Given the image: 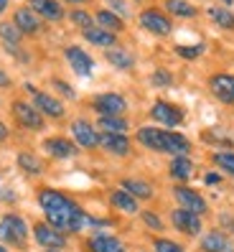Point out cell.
<instances>
[{
	"mask_svg": "<svg viewBox=\"0 0 234 252\" xmlns=\"http://www.w3.org/2000/svg\"><path fill=\"white\" fill-rule=\"evenodd\" d=\"M21 36L23 33H21V28L16 23H0V38L8 43L10 51H16V43L21 41Z\"/></svg>",
	"mask_w": 234,
	"mask_h": 252,
	"instance_id": "cell-27",
	"label": "cell"
},
{
	"mask_svg": "<svg viewBox=\"0 0 234 252\" xmlns=\"http://www.w3.org/2000/svg\"><path fill=\"white\" fill-rule=\"evenodd\" d=\"M176 199H178V204H181V209H188V212H194V214H204L206 212V201H204L196 191H191V189H186V186H178L176 189Z\"/></svg>",
	"mask_w": 234,
	"mask_h": 252,
	"instance_id": "cell-11",
	"label": "cell"
},
{
	"mask_svg": "<svg viewBox=\"0 0 234 252\" xmlns=\"http://www.w3.org/2000/svg\"><path fill=\"white\" fill-rule=\"evenodd\" d=\"M209 18L219 28H234V13L227 8H209Z\"/></svg>",
	"mask_w": 234,
	"mask_h": 252,
	"instance_id": "cell-30",
	"label": "cell"
},
{
	"mask_svg": "<svg viewBox=\"0 0 234 252\" xmlns=\"http://www.w3.org/2000/svg\"><path fill=\"white\" fill-rule=\"evenodd\" d=\"M13 115H16V120L23 127H28V130H41L43 127V117H41V112L33 105H26V102H13Z\"/></svg>",
	"mask_w": 234,
	"mask_h": 252,
	"instance_id": "cell-3",
	"label": "cell"
},
{
	"mask_svg": "<svg viewBox=\"0 0 234 252\" xmlns=\"http://www.w3.org/2000/svg\"><path fill=\"white\" fill-rule=\"evenodd\" d=\"M0 252H8V250H3V247H0Z\"/></svg>",
	"mask_w": 234,
	"mask_h": 252,
	"instance_id": "cell-46",
	"label": "cell"
},
{
	"mask_svg": "<svg viewBox=\"0 0 234 252\" xmlns=\"http://www.w3.org/2000/svg\"><path fill=\"white\" fill-rule=\"evenodd\" d=\"M99 145L105 148V151L115 153V156H127L130 153V140L120 132H105V135L99 138Z\"/></svg>",
	"mask_w": 234,
	"mask_h": 252,
	"instance_id": "cell-15",
	"label": "cell"
},
{
	"mask_svg": "<svg viewBox=\"0 0 234 252\" xmlns=\"http://www.w3.org/2000/svg\"><path fill=\"white\" fill-rule=\"evenodd\" d=\"M201 250L204 252H232L229 250V240H227L222 232H209L201 240Z\"/></svg>",
	"mask_w": 234,
	"mask_h": 252,
	"instance_id": "cell-22",
	"label": "cell"
},
{
	"mask_svg": "<svg viewBox=\"0 0 234 252\" xmlns=\"http://www.w3.org/2000/svg\"><path fill=\"white\" fill-rule=\"evenodd\" d=\"M43 148H46L54 158H69V156L77 153L74 143H69V140H64V138H49L46 143H43Z\"/></svg>",
	"mask_w": 234,
	"mask_h": 252,
	"instance_id": "cell-20",
	"label": "cell"
},
{
	"mask_svg": "<svg viewBox=\"0 0 234 252\" xmlns=\"http://www.w3.org/2000/svg\"><path fill=\"white\" fill-rule=\"evenodd\" d=\"M140 26L148 28L150 33H158V36L171 33V21L163 16V13H158V10H145V13H140Z\"/></svg>",
	"mask_w": 234,
	"mask_h": 252,
	"instance_id": "cell-10",
	"label": "cell"
},
{
	"mask_svg": "<svg viewBox=\"0 0 234 252\" xmlns=\"http://www.w3.org/2000/svg\"><path fill=\"white\" fill-rule=\"evenodd\" d=\"M150 115H153V120L163 123L166 127H176V125H181V120H183V112L178 107L168 105V102H155Z\"/></svg>",
	"mask_w": 234,
	"mask_h": 252,
	"instance_id": "cell-7",
	"label": "cell"
},
{
	"mask_svg": "<svg viewBox=\"0 0 234 252\" xmlns=\"http://www.w3.org/2000/svg\"><path fill=\"white\" fill-rule=\"evenodd\" d=\"M56 87H58V92H64L66 97H74V92H71V90H69V87H66L64 82H56Z\"/></svg>",
	"mask_w": 234,
	"mask_h": 252,
	"instance_id": "cell-39",
	"label": "cell"
},
{
	"mask_svg": "<svg viewBox=\"0 0 234 252\" xmlns=\"http://www.w3.org/2000/svg\"><path fill=\"white\" fill-rule=\"evenodd\" d=\"M209 87L224 105H234V77L232 74H216V77H211Z\"/></svg>",
	"mask_w": 234,
	"mask_h": 252,
	"instance_id": "cell-8",
	"label": "cell"
},
{
	"mask_svg": "<svg viewBox=\"0 0 234 252\" xmlns=\"http://www.w3.org/2000/svg\"><path fill=\"white\" fill-rule=\"evenodd\" d=\"M8 84H10L8 74H5V71H0V87H8Z\"/></svg>",
	"mask_w": 234,
	"mask_h": 252,
	"instance_id": "cell-41",
	"label": "cell"
},
{
	"mask_svg": "<svg viewBox=\"0 0 234 252\" xmlns=\"http://www.w3.org/2000/svg\"><path fill=\"white\" fill-rule=\"evenodd\" d=\"M171 221H173V227L178 229V232H186V234H199V232H201V219H199V214L188 212V209H176V212L171 214Z\"/></svg>",
	"mask_w": 234,
	"mask_h": 252,
	"instance_id": "cell-6",
	"label": "cell"
},
{
	"mask_svg": "<svg viewBox=\"0 0 234 252\" xmlns=\"http://www.w3.org/2000/svg\"><path fill=\"white\" fill-rule=\"evenodd\" d=\"M97 23H99V28H105V31H112V33H117V31H122V21L115 16V13H110V10H99L97 13Z\"/></svg>",
	"mask_w": 234,
	"mask_h": 252,
	"instance_id": "cell-28",
	"label": "cell"
},
{
	"mask_svg": "<svg viewBox=\"0 0 234 252\" xmlns=\"http://www.w3.org/2000/svg\"><path fill=\"white\" fill-rule=\"evenodd\" d=\"M13 23L21 28V33H31V36H33V33L41 31V21H38V16H36L31 8H18Z\"/></svg>",
	"mask_w": 234,
	"mask_h": 252,
	"instance_id": "cell-13",
	"label": "cell"
},
{
	"mask_svg": "<svg viewBox=\"0 0 234 252\" xmlns=\"http://www.w3.org/2000/svg\"><path fill=\"white\" fill-rule=\"evenodd\" d=\"M18 166H21L23 171H28V173H41V171H43L41 160H38L36 156H31V153H23V156H18Z\"/></svg>",
	"mask_w": 234,
	"mask_h": 252,
	"instance_id": "cell-32",
	"label": "cell"
},
{
	"mask_svg": "<svg viewBox=\"0 0 234 252\" xmlns=\"http://www.w3.org/2000/svg\"><path fill=\"white\" fill-rule=\"evenodd\" d=\"M66 62H69L71 69L79 74V77H89L92 66H94V62L89 59V54L82 51L79 46H69V49H66Z\"/></svg>",
	"mask_w": 234,
	"mask_h": 252,
	"instance_id": "cell-9",
	"label": "cell"
},
{
	"mask_svg": "<svg viewBox=\"0 0 234 252\" xmlns=\"http://www.w3.org/2000/svg\"><path fill=\"white\" fill-rule=\"evenodd\" d=\"M5 138H8V127L0 123V140H5Z\"/></svg>",
	"mask_w": 234,
	"mask_h": 252,
	"instance_id": "cell-42",
	"label": "cell"
},
{
	"mask_svg": "<svg viewBox=\"0 0 234 252\" xmlns=\"http://www.w3.org/2000/svg\"><path fill=\"white\" fill-rule=\"evenodd\" d=\"M206 184H219V176L216 173H209L206 176Z\"/></svg>",
	"mask_w": 234,
	"mask_h": 252,
	"instance_id": "cell-43",
	"label": "cell"
},
{
	"mask_svg": "<svg viewBox=\"0 0 234 252\" xmlns=\"http://www.w3.org/2000/svg\"><path fill=\"white\" fill-rule=\"evenodd\" d=\"M110 201H112V206H117L120 212H127V214H135V212H138V201H135V196H130L125 189L112 191Z\"/></svg>",
	"mask_w": 234,
	"mask_h": 252,
	"instance_id": "cell-23",
	"label": "cell"
},
{
	"mask_svg": "<svg viewBox=\"0 0 234 252\" xmlns=\"http://www.w3.org/2000/svg\"><path fill=\"white\" fill-rule=\"evenodd\" d=\"M191 151V143L178 132H168L163 130V153H173V156H186Z\"/></svg>",
	"mask_w": 234,
	"mask_h": 252,
	"instance_id": "cell-17",
	"label": "cell"
},
{
	"mask_svg": "<svg viewBox=\"0 0 234 252\" xmlns=\"http://www.w3.org/2000/svg\"><path fill=\"white\" fill-rule=\"evenodd\" d=\"M84 38L94 43V46H115L117 38L112 31H105V28H99V26H92V28H87L84 31Z\"/></svg>",
	"mask_w": 234,
	"mask_h": 252,
	"instance_id": "cell-21",
	"label": "cell"
},
{
	"mask_svg": "<svg viewBox=\"0 0 234 252\" xmlns=\"http://www.w3.org/2000/svg\"><path fill=\"white\" fill-rule=\"evenodd\" d=\"M94 110L99 115H122L127 110V102L120 94H99L94 99Z\"/></svg>",
	"mask_w": 234,
	"mask_h": 252,
	"instance_id": "cell-12",
	"label": "cell"
},
{
	"mask_svg": "<svg viewBox=\"0 0 234 252\" xmlns=\"http://www.w3.org/2000/svg\"><path fill=\"white\" fill-rule=\"evenodd\" d=\"M178 51V56H183V59H196L201 51H204V46H194V49H186V46H178L176 49Z\"/></svg>",
	"mask_w": 234,
	"mask_h": 252,
	"instance_id": "cell-37",
	"label": "cell"
},
{
	"mask_svg": "<svg viewBox=\"0 0 234 252\" xmlns=\"http://www.w3.org/2000/svg\"><path fill=\"white\" fill-rule=\"evenodd\" d=\"M71 132H74V138L82 148H94L99 145V135L94 132V127L89 123H84V120H77L74 125H71Z\"/></svg>",
	"mask_w": 234,
	"mask_h": 252,
	"instance_id": "cell-16",
	"label": "cell"
},
{
	"mask_svg": "<svg viewBox=\"0 0 234 252\" xmlns=\"http://www.w3.org/2000/svg\"><path fill=\"white\" fill-rule=\"evenodd\" d=\"M38 201L43 206V214H46L49 224L56 227L58 232H79L87 224H92V219L79 209V204H74L69 196L58 194V191H51V189L41 191Z\"/></svg>",
	"mask_w": 234,
	"mask_h": 252,
	"instance_id": "cell-1",
	"label": "cell"
},
{
	"mask_svg": "<svg viewBox=\"0 0 234 252\" xmlns=\"http://www.w3.org/2000/svg\"><path fill=\"white\" fill-rule=\"evenodd\" d=\"M191 173H194V163L188 160L186 156H176L173 158V163H171V176L173 179L186 181V179H191Z\"/></svg>",
	"mask_w": 234,
	"mask_h": 252,
	"instance_id": "cell-24",
	"label": "cell"
},
{
	"mask_svg": "<svg viewBox=\"0 0 234 252\" xmlns=\"http://www.w3.org/2000/svg\"><path fill=\"white\" fill-rule=\"evenodd\" d=\"M214 163H216V166H222L227 173L234 176V153H216L214 156Z\"/></svg>",
	"mask_w": 234,
	"mask_h": 252,
	"instance_id": "cell-33",
	"label": "cell"
},
{
	"mask_svg": "<svg viewBox=\"0 0 234 252\" xmlns=\"http://www.w3.org/2000/svg\"><path fill=\"white\" fill-rule=\"evenodd\" d=\"M143 219H145V224H148V227H153V229H163V224H160V219H158L155 214L145 212V214H143Z\"/></svg>",
	"mask_w": 234,
	"mask_h": 252,
	"instance_id": "cell-38",
	"label": "cell"
},
{
	"mask_svg": "<svg viewBox=\"0 0 234 252\" xmlns=\"http://www.w3.org/2000/svg\"><path fill=\"white\" fill-rule=\"evenodd\" d=\"M107 62L112 64V66H117V69H130L133 66V56H130L127 51H122V49H110L107 51Z\"/></svg>",
	"mask_w": 234,
	"mask_h": 252,
	"instance_id": "cell-31",
	"label": "cell"
},
{
	"mask_svg": "<svg viewBox=\"0 0 234 252\" xmlns=\"http://www.w3.org/2000/svg\"><path fill=\"white\" fill-rule=\"evenodd\" d=\"M66 3H84V0H66Z\"/></svg>",
	"mask_w": 234,
	"mask_h": 252,
	"instance_id": "cell-45",
	"label": "cell"
},
{
	"mask_svg": "<svg viewBox=\"0 0 234 252\" xmlns=\"http://www.w3.org/2000/svg\"><path fill=\"white\" fill-rule=\"evenodd\" d=\"M49 252H56V250H49Z\"/></svg>",
	"mask_w": 234,
	"mask_h": 252,
	"instance_id": "cell-47",
	"label": "cell"
},
{
	"mask_svg": "<svg viewBox=\"0 0 234 252\" xmlns=\"http://www.w3.org/2000/svg\"><path fill=\"white\" fill-rule=\"evenodd\" d=\"M155 252H183V250L171 240H155Z\"/></svg>",
	"mask_w": 234,
	"mask_h": 252,
	"instance_id": "cell-35",
	"label": "cell"
},
{
	"mask_svg": "<svg viewBox=\"0 0 234 252\" xmlns=\"http://www.w3.org/2000/svg\"><path fill=\"white\" fill-rule=\"evenodd\" d=\"M138 140L145 148H150V151L163 153V130H158V127H140L138 130Z\"/></svg>",
	"mask_w": 234,
	"mask_h": 252,
	"instance_id": "cell-18",
	"label": "cell"
},
{
	"mask_svg": "<svg viewBox=\"0 0 234 252\" xmlns=\"http://www.w3.org/2000/svg\"><path fill=\"white\" fill-rule=\"evenodd\" d=\"M31 3V10L36 16H43L49 21H61L64 18V8L56 3V0H28Z\"/></svg>",
	"mask_w": 234,
	"mask_h": 252,
	"instance_id": "cell-14",
	"label": "cell"
},
{
	"mask_svg": "<svg viewBox=\"0 0 234 252\" xmlns=\"http://www.w3.org/2000/svg\"><path fill=\"white\" fill-rule=\"evenodd\" d=\"M89 250L92 252H125V245L110 234H97L89 240Z\"/></svg>",
	"mask_w": 234,
	"mask_h": 252,
	"instance_id": "cell-19",
	"label": "cell"
},
{
	"mask_svg": "<svg viewBox=\"0 0 234 252\" xmlns=\"http://www.w3.org/2000/svg\"><path fill=\"white\" fill-rule=\"evenodd\" d=\"M110 3H112V8H115V10L125 13V3H122V0H110Z\"/></svg>",
	"mask_w": 234,
	"mask_h": 252,
	"instance_id": "cell-40",
	"label": "cell"
},
{
	"mask_svg": "<svg viewBox=\"0 0 234 252\" xmlns=\"http://www.w3.org/2000/svg\"><path fill=\"white\" fill-rule=\"evenodd\" d=\"M26 237H28V229H26V221L16 214H8L0 219V240L13 245V247H23L26 245Z\"/></svg>",
	"mask_w": 234,
	"mask_h": 252,
	"instance_id": "cell-2",
	"label": "cell"
},
{
	"mask_svg": "<svg viewBox=\"0 0 234 252\" xmlns=\"http://www.w3.org/2000/svg\"><path fill=\"white\" fill-rule=\"evenodd\" d=\"M71 21H74L77 26H82L84 31H87V28H92V16H89V13H84V10H74V13H71Z\"/></svg>",
	"mask_w": 234,
	"mask_h": 252,
	"instance_id": "cell-34",
	"label": "cell"
},
{
	"mask_svg": "<svg viewBox=\"0 0 234 252\" xmlns=\"http://www.w3.org/2000/svg\"><path fill=\"white\" fill-rule=\"evenodd\" d=\"M26 90L33 94V107H36L38 112L49 115V117H61V115H64V107H61V102H58V99L43 94V92H36L31 84H26Z\"/></svg>",
	"mask_w": 234,
	"mask_h": 252,
	"instance_id": "cell-5",
	"label": "cell"
},
{
	"mask_svg": "<svg viewBox=\"0 0 234 252\" xmlns=\"http://www.w3.org/2000/svg\"><path fill=\"white\" fill-rule=\"evenodd\" d=\"M166 8L173 13V16H181V18H194L196 16V8L186 0H166Z\"/></svg>",
	"mask_w": 234,
	"mask_h": 252,
	"instance_id": "cell-29",
	"label": "cell"
},
{
	"mask_svg": "<svg viewBox=\"0 0 234 252\" xmlns=\"http://www.w3.org/2000/svg\"><path fill=\"white\" fill-rule=\"evenodd\" d=\"M5 8H8V0H0V13H3Z\"/></svg>",
	"mask_w": 234,
	"mask_h": 252,
	"instance_id": "cell-44",
	"label": "cell"
},
{
	"mask_svg": "<svg viewBox=\"0 0 234 252\" xmlns=\"http://www.w3.org/2000/svg\"><path fill=\"white\" fill-rule=\"evenodd\" d=\"M171 74L168 71H155L153 74V84H158V87H171Z\"/></svg>",
	"mask_w": 234,
	"mask_h": 252,
	"instance_id": "cell-36",
	"label": "cell"
},
{
	"mask_svg": "<svg viewBox=\"0 0 234 252\" xmlns=\"http://www.w3.org/2000/svg\"><path fill=\"white\" fill-rule=\"evenodd\" d=\"M122 189L127 191L130 196H138V199H150V196H153L150 184L138 181V179H125V181H122Z\"/></svg>",
	"mask_w": 234,
	"mask_h": 252,
	"instance_id": "cell-25",
	"label": "cell"
},
{
	"mask_svg": "<svg viewBox=\"0 0 234 252\" xmlns=\"http://www.w3.org/2000/svg\"><path fill=\"white\" fill-rule=\"evenodd\" d=\"M99 127L105 130V132H120V135H125L127 123L122 120L120 115H102L99 117Z\"/></svg>",
	"mask_w": 234,
	"mask_h": 252,
	"instance_id": "cell-26",
	"label": "cell"
},
{
	"mask_svg": "<svg viewBox=\"0 0 234 252\" xmlns=\"http://www.w3.org/2000/svg\"><path fill=\"white\" fill-rule=\"evenodd\" d=\"M33 234H36V242L41 247H46V250H58V247L66 245V237L58 232L56 227H51V224H36Z\"/></svg>",
	"mask_w": 234,
	"mask_h": 252,
	"instance_id": "cell-4",
	"label": "cell"
}]
</instances>
